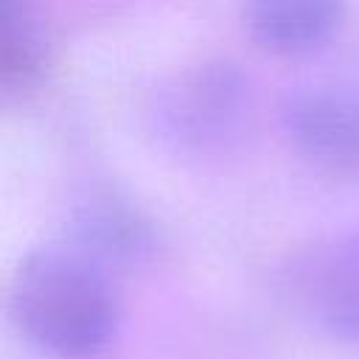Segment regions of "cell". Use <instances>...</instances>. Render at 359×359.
<instances>
[{
	"instance_id": "8992f818",
	"label": "cell",
	"mask_w": 359,
	"mask_h": 359,
	"mask_svg": "<svg viewBox=\"0 0 359 359\" xmlns=\"http://www.w3.org/2000/svg\"><path fill=\"white\" fill-rule=\"evenodd\" d=\"M345 17V0H244L252 39L278 56H303L323 48Z\"/></svg>"
},
{
	"instance_id": "277c9868",
	"label": "cell",
	"mask_w": 359,
	"mask_h": 359,
	"mask_svg": "<svg viewBox=\"0 0 359 359\" xmlns=\"http://www.w3.org/2000/svg\"><path fill=\"white\" fill-rule=\"evenodd\" d=\"M67 247L107 272L143 266L157 250V230L146 210L121 188L87 185L67 208Z\"/></svg>"
},
{
	"instance_id": "6da1fadb",
	"label": "cell",
	"mask_w": 359,
	"mask_h": 359,
	"mask_svg": "<svg viewBox=\"0 0 359 359\" xmlns=\"http://www.w3.org/2000/svg\"><path fill=\"white\" fill-rule=\"evenodd\" d=\"M8 306L22 337L56 359H93L121 320L112 272L67 244L39 247L20 261Z\"/></svg>"
},
{
	"instance_id": "7a4b0ae2",
	"label": "cell",
	"mask_w": 359,
	"mask_h": 359,
	"mask_svg": "<svg viewBox=\"0 0 359 359\" xmlns=\"http://www.w3.org/2000/svg\"><path fill=\"white\" fill-rule=\"evenodd\" d=\"M252 112L247 76L222 59L188 65L165 76L149 101L154 135L174 151L208 157L230 149Z\"/></svg>"
},
{
	"instance_id": "52a82bcc",
	"label": "cell",
	"mask_w": 359,
	"mask_h": 359,
	"mask_svg": "<svg viewBox=\"0 0 359 359\" xmlns=\"http://www.w3.org/2000/svg\"><path fill=\"white\" fill-rule=\"evenodd\" d=\"M3 81L11 90L31 87L45 67V39L31 0H3Z\"/></svg>"
},
{
	"instance_id": "5b68a950",
	"label": "cell",
	"mask_w": 359,
	"mask_h": 359,
	"mask_svg": "<svg viewBox=\"0 0 359 359\" xmlns=\"http://www.w3.org/2000/svg\"><path fill=\"white\" fill-rule=\"evenodd\" d=\"M300 289L309 314L328 337L359 345V227L306 261Z\"/></svg>"
},
{
	"instance_id": "3957f363",
	"label": "cell",
	"mask_w": 359,
	"mask_h": 359,
	"mask_svg": "<svg viewBox=\"0 0 359 359\" xmlns=\"http://www.w3.org/2000/svg\"><path fill=\"white\" fill-rule=\"evenodd\" d=\"M280 123L292 146L314 165L359 177V87L314 81L294 87L280 107Z\"/></svg>"
}]
</instances>
